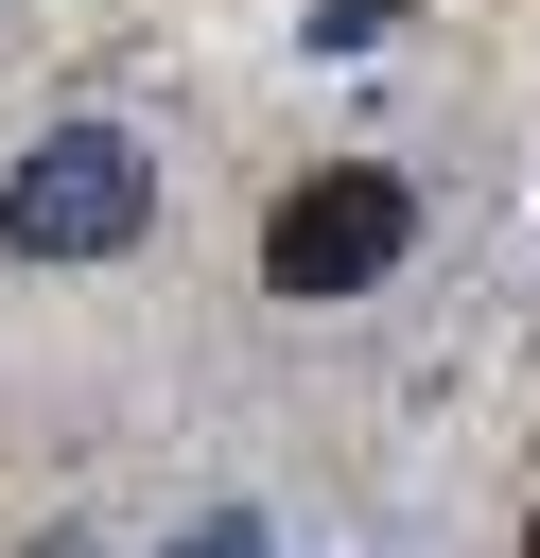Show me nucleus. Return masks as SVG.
Wrapping results in <instances>:
<instances>
[{
	"instance_id": "20e7f679",
	"label": "nucleus",
	"mask_w": 540,
	"mask_h": 558,
	"mask_svg": "<svg viewBox=\"0 0 540 558\" xmlns=\"http://www.w3.org/2000/svg\"><path fill=\"white\" fill-rule=\"evenodd\" d=\"M523 558H540V523H523Z\"/></svg>"
},
{
	"instance_id": "f257e3e1",
	"label": "nucleus",
	"mask_w": 540,
	"mask_h": 558,
	"mask_svg": "<svg viewBox=\"0 0 540 558\" xmlns=\"http://www.w3.org/2000/svg\"><path fill=\"white\" fill-rule=\"evenodd\" d=\"M157 227V157L122 140V122H70V140H35L17 174H0V262H122Z\"/></svg>"
},
{
	"instance_id": "f03ea898",
	"label": "nucleus",
	"mask_w": 540,
	"mask_h": 558,
	"mask_svg": "<svg viewBox=\"0 0 540 558\" xmlns=\"http://www.w3.org/2000/svg\"><path fill=\"white\" fill-rule=\"evenodd\" d=\"M401 244H418V192L383 157H331V174H296L261 209V279L279 296H366V279H401Z\"/></svg>"
},
{
	"instance_id": "7ed1b4c3",
	"label": "nucleus",
	"mask_w": 540,
	"mask_h": 558,
	"mask_svg": "<svg viewBox=\"0 0 540 558\" xmlns=\"http://www.w3.org/2000/svg\"><path fill=\"white\" fill-rule=\"evenodd\" d=\"M174 558H279V541H261V523H244V506H226V523H192V541H174Z\"/></svg>"
}]
</instances>
